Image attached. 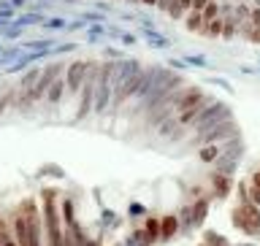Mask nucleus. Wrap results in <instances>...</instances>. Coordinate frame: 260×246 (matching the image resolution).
Instances as JSON below:
<instances>
[{"instance_id":"f257e3e1","label":"nucleus","mask_w":260,"mask_h":246,"mask_svg":"<svg viewBox=\"0 0 260 246\" xmlns=\"http://www.w3.org/2000/svg\"><path fill=\"white\" fill-rule=\"evenodd\" d=\"M233 225L239 227V230L249 233V235L260 233V208L252 206L249 200H244L241 206H236V211H233Z\"/></svg>"},{"instance_id":"f03ea898","label":"nucleus","mask_w":260,"mask_h":246,"mask_svg":"<svg viewBox=\"0 0 260 246\" xmlns=\"http://www.w3.org/2000/svg\"><path fill=\"white\" fill-rule=\"evenodd\" d=\"M209 100H206V95L201 92V89H195V87H187L182 89V92H176V97H171V111L174 114H182L187 109H203Z\"/></svg>"},{"instance_id":"7ed1b4c3","label":"nucleus","mask_w":260,"mask_h":246,"mask_svg":"<svg viewBox=\"0 0 260 246\" xmlns=\"http://www.w3.org/2000/svg\"><path fill=\"white\" fill-rule=\"evenodd\" d=\"M89 68H92V62H84V60H76V62H71L68 68H65V87H68V92L71 95H76L81 92V87H84V81L89 76Z\"/></svg>"},{"instance_id":"20e7f679","label":"nucleus","mask_w":260,"mask_h":246,"mask_svg":"<svg viewBox=\"0 0 260 246\" xmlns=\"http://www.w3.org/2000/svg\"><path fill=\"white\" fill-rule=\"evenodd\" d=\"M239 32L247 41H252V44H260V6L249 8V19H247V24H244Z\"/></svg>"},{"instance_id":"39448f33","label":"nucleus","mask_w":260,"mask_h":246,"mask_svg":"<svg viewBox=\"0 0 260 246\" xmlns=\"http://www.w3.org/2000/svg\"><path fill=\"white\" fill-rule=\"evenodd\" d=\"M179 230H182V225H179V217L176 214L160 217V241H171Z\"/></svg>"},{"instance_id":"423d86ee","label":"nucleus","mask_w":260,"mask_h":246,"mask_svg":"<svg viewBox=\"0 0 260 246\" xmlns=\"http://www.w3.org/2000/svg\"><path fill=\"white\" fill-rule=\"evenodd\" d=\"M231 176L222 173V170H217L214 176H211V195H217V198H228V192H231Z\"/></svg>"},{"instance_id":"0eeeda50","label":"nucleus","mask_w":260,"mask_h":246,"mask_svg":"<svg viewBox=\"0 0 260 246\" xmlns=\"http://www.w3.org/2000/svg\"><path fill=\"white\" fill-rule=\"evenodd\" d=\"M209 214V198H198L195 203H190V217H192V227H201L203 219Z\"/></svg>"},{"instance_id":"6e6552de","label":"nucleus","mask_w":260,"mask_h":246,"mask_svg":"<svg viewBox=\"0 0 260 246\" xmlns=\"http://www.w3.org/2000/svg\"><path fill=\"white\" fill-rule=\"evenodd\" d=\"M65 92H68V87H65V79L60 76V79H54V81H52V87L46 89V97H44V100H46L49 106H57V103L62 100V95H65Z\"/></svg>"},{"instance_id":"1a4fd4ad","label":"nucleus","mask_w":260,"mask_h":246,"mask_svg":"<svg viewBox=\"0 0 260 246\" xmlns=\"http://www.w3.org/2000/svg\"><path fill=\"white\" fill-rule=\"evenodd\" d=\"M219 157H222V146L219 144H203L201 146V152H198V160L201 162H219Z\"/></svg>"},{"instance_id":"9d476101","label":"nucleus","mask_w":260,"mask_h":246,"mask_svg":"<svg viewBox=\"0 0 260 246\" xmlns=\"http://www.w3.org/2000/svg\"><path fill=\"white\" fill-rule=\"evenodd\" d=\"M192 8V0H171L168 3V16H174V19H184L187 14H190Z\"/></svg>"},{"instance_id":"9b49d317","label":"nucleus","mask_w":260,"mask_h":246,"mask_svg":"<svg viewBox=\"0 0 260 246\" xmlns=\"http://www.w3.org/2000/svg\"><path fill=\"white\" fill-rule=\"evenodd\" d=\"M184 24H187V30H190V32H201L203 30V14L201 11H190L184 16Z\"/></svg>"},{"instance_id":"f8f14e48","label":"nucleus","mask_w":260,"mask_h":246,"mask_svg":"<svg viewBox=\"0 0 260 246\" xmlns=\"http://www.w3.org/2000/svg\"><path fill=\"white\" fill-rule=\"evenodd\" d=\"M144 230H146V235L152 238V243H157L160 241V219L157 217H149L144 222Z\"/></svg>"},{"instance_id":"ddd939ff","label":"nucleus","mask_w":260,"mask_h":246,"mask_svg":"<svg viewBox=\"0 0 260 246\" xmlns=\"http://www.w3.org/2000/svg\"><path fill=\"white\" fill-rule=\"evenodd\" d=\"M14 100H16V89H8V92L0 95V117L8 111V106H14Z\"/></svg>"},{"instance_id":"4468645a","label":"nucleus","mask_w":260,"mask_h":246,"mask_svg":"<svg viewBox=\"0 0 260 246\" xmlns=\"http://www.w3.org/2000/svg\"><path fill=\"white\" fill-rule=\"evenodd\" d=\"M244 200H249L252 206H257L260 208V187H247V190H244Z\"/></svg>"},{"instance_id":"2eb2a0df","label":"nucleus","mask_w":260,"mask_h":246,"mask_svg":"<svg viewBox=\"0 0 260 246\" xmlns=\"http://www.w3.org/2000/svg\"><path fill=\"white\" fill-rule=\"evenodd\" d=\"M6 235H11V233H8V227H6V219L0 217V246H3V241H6Z\"/></svg>"},{"instance_id":"dca6fc26","label":"nucleus","mask_w":260,"mask_h":246,"mask_svg":"<svg viewBox=\"0 0 260 246\" xmlns=\"http://www.w3.org/2000/svg\"><path fill=\"white\" fill-rule=\"evenodd\" d=\"M206 3H209V0H192V8H190V11H203V8H206Z\"/></svg>"},{"instance_id":"f3484780","label":"nucleus","mask_w":260,"mask_h":246,"mask_svg":"<svg viewBox=\"0 0 260 246\" xmlns=\"http://www.w3.org/2000/svg\"><path fill=\"white\" fill-rule=\"evenodd\" d=\"M249 184H252V187H260V168L255 170V173H252V179H249Z\"/></svg>"},{"instance_id":"a211bd4d","label":"nucleus","mask_w":260,"mask_h":246,"mask_svg":"<svg viewBox=\"0 0 260 246\" xmlns=\"http://www.w3.org/2000/svg\"><path fill=\"white\" fill-rule=\"evenodd\" d=\"M3 246H19V243L14 241V235H6V241H3Z\"/></svg>"},{"instance_id":"6ab92c4d","label":"nucleus","mask_w":260,"mask_h":246,"mask_svg":"<svg viewBox=\"0 0 260 246\" xmlns=\"http://www.w3.org/2000/svg\"><path fill=\"white\" fill-rule=\"evenodd\" d=\"M138 3H144V6H157V0H138Z\"/></svg>"},{"instance_id":"aec40b11","label":"nucleus","mask_w":260,"mask_h":246,"mask_svg":"<svg viewBox=\"0 0 260 246\" xmlns=\"http://www.w3.org/2000/svg\"><path fill=\"white\" fill-rule=\"evenodd\" d=\"M84 246H101V243H98V241H89V238H87V243H84Z\"/></svg>"}]
</instances>
